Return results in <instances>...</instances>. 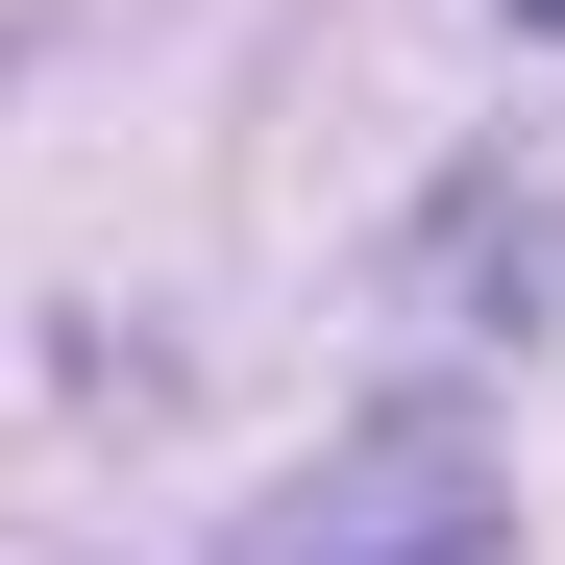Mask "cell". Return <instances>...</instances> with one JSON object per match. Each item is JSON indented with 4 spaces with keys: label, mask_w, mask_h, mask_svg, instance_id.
Wrapping results in <instances>:
<instances>
[{
    "label": "cell",
    "mask_w": 565,
    "mask_h": 565,
    "mask_svg": "<svg viewBox=\"0 0 565 565\" xmlns=\"http://www.w3.org/2000/svg\"><path fill=\"white\" fill-rule=\"evenodd\" d=\"M516 25H565V0H516Z\"/></svg>",
    "instance_id": "2"
},
{
    "label": "cell",
    "mask_w": 565,
    "mask_h": 565,
    "mask_svg": "<svg viewBox=\"0 0 565 565\" xmlns=\"http://www.w3.org/2000/svg\"><path fill=\"white\" fill-rule=\"evenodd\" d=\"M467 492H492V467H467V418H394V443H344L246 565H492V516H467Z\"/></svg>",
    "instance_id": "1"
}]
</instances>
